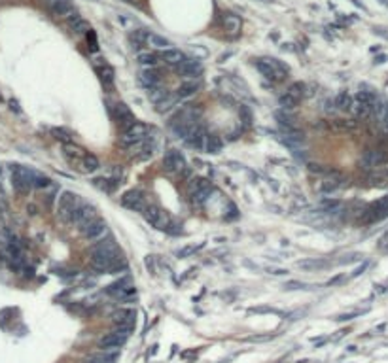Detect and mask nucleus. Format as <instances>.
Segmentation results:
<instances>
[{"label": "nucleus", "instance_id": "1", "mask_svg": "<svg viewBox=\"0 0 388 363\" xmlns=\"http://www.w3.org/2000/svg\"><path fill=\"white\" fill-rule=\"evenodd\" d=\"M256 69L262 72L267 80H273V82H281L286 78L288 74V66H284L281 61L276 59H260L256 61Z\"/></svg>", "mask_w": 388, "mask_h": 363}, {"label": "nucleus", "instance_id": "2", "mask_svg": "<svg viewBox=\"0 0 388 363\" xmlns=\"http://www.w3.org/2000/svg\"><path fill=\"white\" fill-rule=\"evenodd\" d=\"M142 216H144V219L150 225L157 227V229H163V231L169 229L170 225L169 216L163 212L159 207H156V205H146V208L142 210Z\"/></svg>", "mask_w": 388, "mask_h": 363}, {"label": "nucleus", "instance_id": "3", "mask_svg": "<svg viewBox=\"0 0 388 363\" xmlns=\"http://www.w3.org/2000/svg\"><path fill=\"white\" fill-rule=\"evenodd\" d=\"M146 131H148V127L146 125H142V123H135V125H131L129 129L123 131V134H121V138H119V144L123 146V148H133L135 144L146 140Z\"/></svg>", "mask_w": 388, "mask_h": 363}, {"label": "nucleus", "instance_id": "4", "mask_svg": "<svg viewBox=\"0 0 388 363\" xmlns=\"http://www.w3.org/2000/svg\"><path fill=\"white\" fill-rule=\"evenodd\" d=\"M163 170L165 172H186L188 170V167H186V157L182 155L180 151L178 150H169L167 153H165V157H163Z\"/></svg>", "mask_w": 388, "mask_h": 363}, {"label": "nucleus", "instance_id": "5", "mask_svg": "<svg viewBox=\"0 0 388 363\" xmlns=\"http://www.w3.org/2000/svg\"><path fill=\"white\" fill-rule=\"evenodd\" d=\"M80 207V200H78V195L72 193V191H63L59 200H57V214L61 218L69 219L70 214L74 212L76 208Z\"/></svg>", "mask_w": 388, "mask_h": 363}, {"label": "nucleus", "instance_id": "6", "mask_svg": "<svg viewBox=\"0 0 388 363\" xmlns=\"http://www.w3.org/2000/svg\"><path fill=\"white\" fill-rule=\"evenodd\" d=\"M189 193L197 202L207 200L208 195L212 193V182L207 180V178H195V180L189 182Z\"/></svg>", "mask_w": 388, "mask_h": 363}, {"label": "nucleus", "instance_id": "7", "mask_svg": "<svg viewBox=\"0 0 388 363\" xmlns=\"http://www.w3.org/2000/svg\"><path fill=\"white\" fill-rule=\"evenodd\" d=\"M12 186L17 193H27V191L32 188V172L27 169H21V167L13 169Z\"/></svg>", "mask_w": 388, "mask_h": 363}, {"label": "nucleus", "instance_id": "8", "mask_svg": "<svg viewBox=\"0 0 388 363\" xmlns=\"http://www.w3.org/2000/svg\"><path fill=\"white\" fill-rule=\"evenodd\" d=\"M80 231L85 240H99V238L106 233V223L99 218H93L91 221H88L85 225H81Z\"/></svg>", "mask_w": 388, "mask_h": 363}, {"label": "nucleus", "instance_id": "9", "mask_svg": "<svg viewBox=\"0 0 388 363\" xmlns=\"http://www.w3.org/2000/svg\"><path fill=\"white\" fill-rule=\"evenodd\" d=\"M48 8H50L51 15L59 19H72L74 15H78V12H76V8L72 6L70 0H57V2L48 4Z\"/></svg>", "mask_w": 388, "mask_h": 363}, {"label": "nucleus", "instance_id": "10", "mask_svg": "<svg viewBox=\"0 0 388 363\" xmlns=\"http://www.w3.org/2000/svg\"><path fill=\"white\" fill-rule=\"evenodd\" d=\"M121 205L129 210H135V212H140V210H144L146 208V199L142 191H138V189H131V191H127L123 197H121Z\"/></svg>", "mask_w": 388, "mask_h": 363}, {"label": "nucleus", "instance_id": "11", "mask_svg": "<svg viewBox=\"0 0 388 363\" xmlns=\"http://www.w3.org/2000/svg\"><path fill=\"white\" fill-rule=\"evenodd\" d=\"M125 337H121V335H118V333H108V335H104V337L100 338L99 341V348L102 352H118L121 346L125 345Z\"/></svg>", "mask_w": 388, "mask_h": 363}, {"label": "nucleus", "instance_id": "12", "mask_svg": "<svg viewBox=\"0 0 388 363\" xmlns=\"http://www.w3.org/2000/svg\"><path fill=\"white\" fill-rule=\"evenodd\" d=\"M176 69H178V74L184 76V78H197V76L203 74V64L197 59H186Z\"/></svg>", "mask_w": 388, "mask_h": 363}, {"label": "nucleus", "instance_id": "13", "mask_svg": "<svg viewBox=\"0 0 388 363\" xmlns=\"http://www.w3.org/2000/svg\"><path fill=\"white\" fill-rule=\"evenodd\" d=\"M95 216H93V208L91 207H88V205H80V207L76 208L74 212L70 214V218H69V221H72L74 225H85L88 221H91Z\"/></svg>", "mask_w": 388, "mask_h": 363}, {"label": "nucleus", "instance_id": "14", "mask_svg": "<svg viewBox=\"0 0 388 363\" xmlns=\"http://www.w3.org/2000/svg\"><path fill=\"white\" fill-rule=\"evenodd\" d=\"M388 214V195L382 197L381 200H377L375 205L365 212V219L368 221H377V219H382Z\"/></svg>", "mask_w": 388, "mask_h": 363}, {"label": "nucleus", "instance_id": "15", "mask_svg": "<svg viewBox=\"0 0 388 363\" xmlns=\"http://www.w3.org/2000/svg\"><path fill=\"white\" fill-rule=\"evenodd\" d=\"M116 118H118V121L123 125V129H129L131 125L137 123V119H135L133 112L129 110V106H125V104H116Z\"/></svg>", "mask_w": 388, "mask_h": 363}, {"label": "nucleus", "instance_id": "16", "mask_svg": "<svg viewBox=\"0 0 388 363\" xmlns=\"http://www.w3.org/2000/svg\"><path fill=\"white\" fill-rule=\"evenodd\" d=\"M144 44L154 48V50H169L170 48V42L167 40L165 36H159L156 32H146L144 34Z\"/></svg>", "mask_w": 388, "mask_h": 363}, {"label": "nucleus", "instance_id": "17", "mask_svg": "<svg viewBox=\"0 0 388 363\" xmlns=\"http://www.w3.org/2000/svg\"><path fill=\"white\" fill-rule=\"evenodd\" d=\"M186 142H188L191 148H195V150H203L205 144H207V134L203 131V127H195L193 131H191V134L186 138Z\"/></svg>", "mask_w": 388, "mask_h": 363}, {"label": "nucleus", "instance_id": "18", "mask_svg": "<svg viewBox=\"0 0 388 363\" xmlns=\"http://www.w3.org/2000/svg\"><path fill=\"white\" fill-rule=\"evenodd\" d=\"M63 153H64V157L69 159L70 163H81V161H83V157L88 155L85 150H81L80 146H74L72 142H70V144H64Z\"/></svg>", "mask_w": 388, "mask_h": 363}, {"label": "nucleus", "instance_id": "19", "mask_svg": "<svg viewBox=\"0 0 388 363\" xmlns=\"http://www.w3.org/2000/svg\"><path fill=\"white\" fill-rule=\"evenodd\" d=\"M241 17L235 15V13H226L224 15V27H226V31L229 36H237L239 32H241Z\"/></svg>", "mask_w": 388, "mask_h": 363}, {"label": "nucleus", "instance_id": "20", "mask_svg": "<svg viewBox=\"0 0 388 363\" xmlns=\"http://www.w3.org/2000/svg\"><path fill=\"white\" fill-rule=\"evenodd\" d=\"M135 318H137V312H135L133 308H125V310H118V312H114V322H116L118 326L133 327Z\"/></svg>", "mask_w": 388, "mask_h": 363}, {"label": "nucleus", "instance_id": "21", "mask_svg": "<svg viewBox=\"0 0 388 363\" xmlns=\"http://www.w3.org/2000/svg\"><path fill=\"white\" fill-rule=\"evenodd\" d=\"M161 59L165 61L167 64H173V66H178L186 61V55L182 53L180 50H175V48H169V50H165L161 53Z\"/></svg>", "mask_w": 388, "mask_h": 363}, {"label": "nucleus", "instance_id": "22", "mask_svg": "<svg viewBox=\"0 0 388 363\" xmlns=\"http://www.w3.org/2000/svg\"><path fill=\"white\" fill-rule=\"evenodd\" d=\"M159 80H161V76H159V72H157L156 69H144L140 72V82L148 89L156 87L157 83H159Z\"/></svg>", "mask_w": 388, "mask_h": 363}, {"label": "nucleus", "instance_id": "23", "mask_svg": "<svg viewBox=\"0 0 388 363\" xmlns=\"http://www.w3.org/2000/svg\"><path fill=\"white\" fill-rule=\"evenodd\" d=\"M282 129V134L286 138V142L288 144H297V142H303V131H299L295 125H286V127H281Z\"/></svg>", "mask_w": 388, "mask_h": 363}, {"label": "nucleus", "instance_id": "24", "mask_svg": "<svg viewBox=\"0 0 388 363\" xmlns=\"http://www.w3.org/2000/svg\"><path fill=\"white\" fill-rule=\"evenodd\" d=\"M386 159V155L382 153V151L379 150H368L365 153H363V159H362V163L370 169V167H377V165H381L382 161Z\"/></svg>", "mask_w": 388, "mask_h": 363}, {"label": "nucleus", "instance_id": "25", "mask_svg": "<svg viewBox=\"0 0 388 363\" xmlns=\"http://www.w3.org/2000/svg\"><path fill=\"white\" fill-rule=\"evenodd\" d=\"M197 91H199V83L191 80V82L182 83L180 87H178V91H176V95H178V99H189V97H193Z\"/></svg>", "mask_w": 388, "mask_h": 363}, {"label": "nucleus", "instance_id": "26", "mask_svg": "<svg viewBox=\"0 0 388 363\" xmlns=\"http://www.w3.org/2000/svg\"><path fill=\"white\" fill-rule=\"evenodd\" d=\"M69 25L70 29H72V32H78V34H88L89 31H91V27H89V23L85 21V19H81L80 15H74L72 19H69Z\"/></svg>", "mask_w": 388, "mask_h": 363}, {"label": "nucleus", "instance_id": "27", "mask_svg": "<svg viewBox=\"0 0 388 363\" xmlns=\"http://www.w3.org/2000/svg\"><path fill=\"white\" fill-rule=\"evenodd\" d=\"M352 104H354V99H352L347 91H343V93H339L337 97H335V106H337L339 110H343V112L352 110Z\"/></svg>", "mask_w": 388, "mask_h": 363}, {"label": "nucleus", "instance_id": "28", "mask_svg": "<svg viewBox=\"0 0 388 363\" xmlns=\"http://www.w3.org/2000/svg\"><path fill=\"white\" fill-rule=\"evenodd\" d=\"M224 148V142H222V138L218 134H207V144H205V150L208 153H220Z\"/></svg>", "mask_w": 388, "mask_h": 363}, {"label": "nucleus", "instance_id": "29", "mask_svg": "<svg viewBox=\"0 0 388 363\" xmlns=\"http://www.w3.org/2000/svg\"><path fill=\"white\" fill-rule=\"evenodd\" d=\"M352 112H354V116L356 118H370L371 112H373V108L370 106V104H365V102H360V100L354 99V104H352Z\"/></svg>", "mask_w": 388, "mask_h": 363}, {"label": "nucleus", "instance_id": "30", "mask_svg": "<svg viewBox=\"0 0 388 363\" xmlns=\"http://www.w3.org/2000/svg\"><path fill=\"white\" fill-rule=\"evenodd\" d=\"M116 359H118L116 352H100V354H95L89 363H116Z\"/></svg>", "mask_w": 388, "mask_h": 363}, {"label": "nucleus", "instance_id": "31", "mask_svg": "<svg viewBox=\"0 0 388 363\" xmlns=\"http://www.w3.org/2000/svg\"><path fill=\"white\" fill-rule=\"evenodd\" d=\"M97 72H99L100 80H102L104 83H112V80H114V70H112V66H110V64L100 63L99 66H97Z\"/></svg>", "mask_w": 388, "mask_h": 363}, {"label": "nucleus", "instance_id": "32", "mask_svg": "<svg viewBox=\"0 0 388 363\" xmlns=\"http://www.w3.org/2000/svg\"><path fill=\"white\" fill-rule=\"evenodd\" d=\"M326 265L328 263L322 261V259H305V261H299L297 267H299V269H305V270H316V269H324Z\"/></svg>", "mask_w": 388, "mask_h": 363}, {"label": "nucleus", "instance_id": "33", "mask_svg": "<svg viewBox=\"0 0 388 363\" xmlns=\"http://www.w3.org/2000/svg\"><path fill=\"white\" fill-rule=\"evenodd\" d=\"M138 63L146 66V69H154L157 64V57L150 51H142V53H138Z\"/></svg>", "mask_w": 388, "mask_h": 363}, {"label": "nucleus", "instance_id": "34", "mask_svg": "<svg viewBox=\"0 0 388 363\" xmlns=\"http://www.w3.org/2000/svg\"><path fill=\"white\" fill-rule=\"evenodd\" d=\"M81 165H83V170H85V172H95V170L99 169V159L95 155H91V153H88V155L83 157Z\"/></svg>", "mask_w": 388, "mask_h": 363}, {"label": "nucleus", "instance_id": "35", "mask_svg": "<svg viewBox=\"0 0 388 363\" xmlns=\"http://www.w3.org/2000/svg\"><path fill=\"white\" fill-rule=\"evenodd\" d=\"M51 186V180L48 176H42V174H36V172H32V188L36 189H44Z\"/></svg>", "mask_w": 388, "mask_h": 363}, {"label": "nucleus", "instance_id": "36", "mask_svg": "<svg viewBox=\"0 0 388 363\" xmlns=\"http://www.w3.org/2000/svg\"><path fill=\"white\" fill-rule=\"evenodd\" d=\"M356 100H360V102H365V104H370V106L373 108V104L377 102V95L373 93V91H358Z\"/></svg>", "mask_w": 388, "mask_h": 363}, {"label": "nucleus", "instance_id": "37", "mask_svg": "<svg viewBox=\"0 0 388 363\" xmlns=\"http://www.w3.org/2000/svg\"><path fill=\"white\" fill-rule=\"evenodd\" d=\"M297 102H299V100L294 99V97H292V95H288V93H284L281 99H278V104H281L284 110H292V108H295V106H297Z\"/></svg>", "mask_w": 388, "mask_h": 363}, {"label": "nucleus", "instance_id": "38", "mask_svg": "<svg viewBox=\"0 0 388 363\" xmlns=\"http://www.w3.org/2000/svg\"><path fill=\"white\" fill-rule=\"evenodd\" d=\"M303 89H305V87H303V85H301V83H294V85H292V87H290L288 91H286V93H288V95H292V97H294V99L301 100V97H303Z\"/></svg>", "mask_w": 388, "mask_h": 363}, {"label": "nucleus", "instance_id": "39", "mask_svg": "<svg viewBox=\"0 0 388 363\" xmlns=\"http://www.w3.org/2000/svg\"><path fill=\"white\" fill-rule=\"evenodd\" d=\"M239 116L243 118V123H244L246 127H248V125L252 123V112H250V110H248L246 106H241V110H239Z\"/></svg>", "mask_w": 388, "mask_h": 363}, {"label": "nucleus", "instance_id": "40", "mask_svg": "<svg viewBox=\"0 0 388 363\" xmlns=\"http://www.w3.org/2000/svg\"><path fill=\"white\" fill-rule=\"evenodd\" d=\"M341 207H343V205H341V200H324L326 212H335V210H339Z\"/></svg>", "mask_w": 388, "mask_h": 363}, {"label": "nucleus", "instance_id": "41", "mask_svg": "<svg viewBox=\"0 0 388 363\" xmlns=\"http://www.w3.org/2000/svg\"><path fill=\"white\" fill-rule=\"evenodd\" d=\"M335 127H339V129H347V131H352V129H356V121H344V119H337V121H335Z\"/></svg>", "mask_w": 388, "mask_h": 363}, {"label": "nucleus", "instance_id": "42", "mask_svg": "<svg viewBox=\"0 0 388 363\" xmlns=\"http://www.w3.org/2000/svg\"><path fill=\"white\" fill-rule=\"evenodd\" d=\"M88 44H89V48H91V51H97V50H99V46H97V36H95V32H93V31H89V32H88Z\"/></svg>", "mask_w": 388, "mask_h": 363}, {"label": "nucleus", "instance_id": "43", "mask_svg": "<svg viewBox=\"0 0 388 363\" xmlns=\"http://www.w3.org/2000/svg\"><path fill=\"white\" fill-rule=\"evenodd\" d=\"M301 288H305V284H301V282H288V284H284V289H288V291H292V289H301Z\"/></svg>", "mask_w": 388, "mask_h": 363}, {"label": "nucleus", "instance_id": "44", "mask_svg": "<svg viewBox=\"0 0 388 363\" xmlns=\"http://www.w3.org/2000/svg\"><path fill=\"white\" fill-rule=\"evenodd\" d=\"M193 252H195L193 246H188V248H182V250L176 252V256H178V257H188L189 254H193Z\"/></svg>", "mask_w": 388, "mask_h": 363}, {"label": "nucleus", "instance_id": "45", "mask_svg": "<svg viewBox=\"0 0 388 363\" xmlns=\"http://www.w3.org/2000/svg\"><path fill=\"white\" fill-rule=\"evenodd\" d=\"M53 134H55L57 140H63V142H67V144H70V137H69V134H64L63 131H57V129H55V131H53Z\"/></svg>", "mask_w": 388, "mask_h": 363}, {"label": "nucleus", "instance_id": "46", "mask_svg": "<svg viewBox=\"0 0 388 363\" xmlns=\"http://www.w3.org/2000/svg\"><path fill=\"white\" fill-rule=\"evenodd\" d=\"M269 273H271V275H276V276H278V275H286L288 270H284V269H273V270H271V269H269Z\"/></svg>", "mask_w": 388, "mask_h": 363}, {"label": "nucleus", "instance_id": "47", "mask_svg": "<svg viewBox=\"0 0 388 363\" xmlns=\"http://www.w3.org/2000/svg\"><path fill=\"white\" fill-rule=\"evenodd\" d=\"M123 2H127V4H133V2H135V0H123Z\"/></svg>", "mask_w": 388, "mask_h": 363}, {"label": "nucleus", "instance_id": "48", "mask_svg": "<svg viewBox=\"0 0 388 363\" xmlns=\"http://www.w3.org/2000/svg\"><path fill=\"white\" fill-rule=\"evenodd\" d=\"M262 2H265V4H269V2H273V0H262Z\"/></svg>", "mask_w": 388, "mask_h": 363}]
</instances>
